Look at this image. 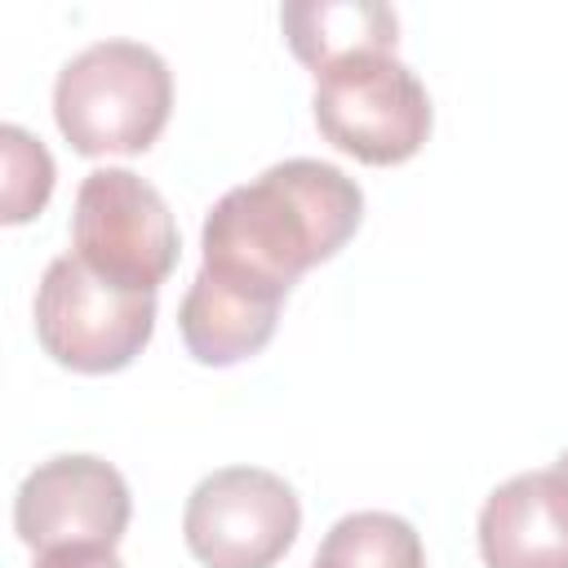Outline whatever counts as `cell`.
Returning a JSON list of instances; mask_svg holds the SVG:
<instances>
[{"label": "cell", "mask_w": 568, "mask_h": 568, "mask_svg": "<svg viewBox=\"0 0 568 568\" xmlns=\"http://www.w3.org/2000/svg\"><path fill=\"white\" fill-rule=\"evenodd\" d=\"M311 111L328 146L377 169L413 160L435 120L426 84L386 49L351 53L315 71Z\"/></svg>", "instance_id": "3"}, {"label": "cell", "mask_w": 568, "mask_h": 568, "mask_svg": "<svg viewBox=\"0 0 568 568\" xmlns=\"http://www.w3.org/2000/svg\"><path fill=\"white\" fill-rule=\"evenodd\" d=\"M0 160H4V186H0V217L9 226L31 222L49 195H53V155L44 151V142L36 133H27L22 124H4L0 129Z\"/></svg>", "instance_id": "12"}, {"label": "cell", "mask_w": 568, "mask_h": 568, "mask_svg": "<svg viewBox=\"0 0 568 568\" xmlns=\"http://www.w3.org/2000/svg\"><path fill=\"white\" fill-rule=\"evenodd\" d=\"M311 568H426V550L404 515L351 510L324 532Z\"/></svg>", "instance_id": "11"}, {"label": "cell", "mask_w": 568, "mask_h": 568, "mask_svg": "<svg viewBox=\"0 0 568 568\" xmlns=\"http://www.w3.org/2000/svg\"><path fill=\"white\" fill-rule=\"evenodd\" d=\"M133 515L124 475L93 453H62L27 470L13 493V532L36 555L67 546L115 550Z\"/></svg>", "instance_id": "7"}, {"label": "cell", "mask_w": 568, "mask_h": 568, "mask_svg": "<svg viewBox=\"0 0 568 568\" xmlns=\"http://www.w3.org/2000/svg\"><path fill=\"white\" fill-rule=\"evenodd\" d=\"M475 537L488 568H568V475L546 466L497 484Z\"/></svg>", "instance_id": "8"}, {"label": "cell", "mask_w": 568, "mask_h": 568, "mask_svg": "<svg viewBox=\"0 0 568 568\" xmlns=\"http://www.w3.org/2000/svg\"><path fill=\"white\" fill-rule=\"evenodd\" d=\"M31 568H124V564L115 550H102V546H67V550L36 555Z\"/></svg>", "instance_id": "13"}, {"label": "cell", "mask_w": 568, "mask_h": 568, "mask_svg": "<svg viewBox=\"0 0 568 568\" xmlns=\"http://www.w3.org/2000/svg\"><path fill=\"white\" fill-rule=\"evenodd\" d=\"M284 40L302 67L324 71L351 53L386 49L395 53L399 18L390 4L377 0H293L280 9Z\"/></svg>", "instance_id": "10"}, {"label": "cell", "mask_w": 568, "mask_h": 568, "mask_svg": "<svg viewBox=\"0 0 568 568\" xmlns=\"http://www.w3.org/2000/svg\"><path fill=\"white\" fill-rule=\"evenodd\" d=\"M169 111L173 71L142 40H93L53 80L58 133L80 155H142Z\"/></svg>", "instance_id": "2"}, {"label": "cell", "mask_w": 568, "mask_h": 568, "mask_svg": "<svg viewBox=\"0 0 568 568\" xmlns=\"http://www.w3.org/2000/svg\"><path fill=\"white\" fill-rule=\"evenodd\" d=\"M280 306L284 302H271L240 284L213 280L209 271H195L191 288L178 306V333L195 364L231 368V364L257 355L275 337Z\"/></svg>", "instance_id": "9"}, {"label": "cell", "mask_w": 568, "mask_h": 568, "mask_svg": "<svg viewBox=\"0 0 568 568\" xmlns=\"http://www.w3.org/2000/svg\"><path fill=\"white\" fill-rule=\"evenodd\" d=\"M555 466H559V470H564V475H568V453H564V457H559V462H555Z\"/></svg>", "instance_id": "14"}, {"label": "cell", "mask_w": 568, "mask_h": 568, "mask_svg": "<svg viewBox=\"0 0 568 568\" xmlns=\"http://www.w3.org/2000/svg\"><path fill=\"white\" fill-rule=\"evenodd\" d=\"M36 342L71 373H120L155 333V293L102 280L75 253L44 266L36 284Z\"/></svg>", "instance_id": "4"}, {"label": "cell", "mask_w": 568, "mask_h": 568, "mask_svg": "<svg viewBox=\"0 0 568 568\" xmlns=\"http://www.w3.org/2000/svg\"><path fill=\"white\" fill-rule=\"evenodd\" d=\"M178 222L164 195L133 169L84 173L71 209V253L111 284L155 293L178 266Z\"/></svg>", "instance_id": "5"}, {"label": "cell", "mask_w": 568, "mask_h": 568, "mask_svg": "<svg viewBox=\"0 0 568 568\" xmlns=\"http://www.w3.org/2000/svg\"><path fill=\"white\" fill-rule=\"evenodd\" d=\"M364 217V191L337 164L280 160L231 186L204 217L200 271L271 302L320 262L337 257Z\"/></svg>", "instance_id": "1"}, {"label": "cell", "mask_w": 568, "mask_h": 568, "mask_svg": "<svg viewBox=\"0 0 568 568\" xmlns=\"http://www.w3.org/2000/svg\"><path fill=\"white\" fill-rule=\"evenodd\" d=\"M297 493L262 466H222L204 475L182 510L186 550L204 568H275L297 541Z\"/></svg>", "instance_id": "6"}]
</instances>
